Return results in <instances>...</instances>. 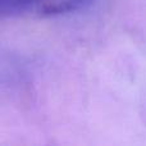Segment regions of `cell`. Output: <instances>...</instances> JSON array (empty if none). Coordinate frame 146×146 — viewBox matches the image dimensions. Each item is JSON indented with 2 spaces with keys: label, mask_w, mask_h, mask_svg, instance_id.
<instances>
[]
</instances>
